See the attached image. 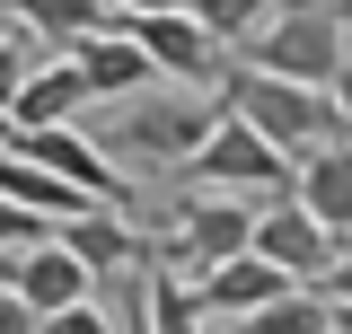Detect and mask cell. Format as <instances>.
Masks as SVG:
<instances>
[{
	"label": "cell",
	"instance_id": "cell-1",
	"mask_svg": "<svg viewBox=\"0 0 352 334\" xmlns=\"http://www.w3.org/2000/svg\"><path fill=\"white\" fill-rule=\"evenodd\" d=\"M220 124V88H141L124 106H97V150L106 167H150V176H176V167L203 150V132Z\"/></svg>",
	"mask_w": 352,
	"mask_h": 334
},
{
	"label": "cell",
	"instance_id": "cell-2",
	"mask_svg": "<svg viewBox=\"0 0 352 334\" xmlns=\"http://www.w3.org/2000/svg\"><path fill=\"white\" fill-rule=\"evenodd\" d=\"M220 115H238V124L256 132V141H273L291 167H300L308 150H335V141H352L326 88L264 80V71H247V62H229V71H220Z\"/></svg>",
	"mask_w": 352,
	"mask_h": 334
},
{
	"label": "cell",
	"instance_id": "cell-3",
	"mask_svg": "<svg viewBox=\"0 0 352 334\" xmlns=\"http://www.w3.org/2000/svg\"><path fill=\"white\" fill-rule=\"evenodd\" d=\"M238 53H247V71L291 80V88H335L344 80V27L326 18V0H282Z\"/></svg>",
	"mask_w": 352,
	"mask_h": 334
},
{
	"label": "cell",
	"instance_id": "cell-4",
	"mask_svg": "<svg viewBox=\"0 0 352 334\" xmlns=\"http://www.w3.org/2000/svg\"><path fill=\"white\" fill-rule=\"evenodd\" d=\"M247 229H256V203H229V194H176V203H168V229L150 238V273L203 282L212 264L247 255Z\"/></svg>",
	"mask_w": 352,
	"mask_h": 334
},
{
	"label": "cell",
	"instance_id": "cell-5",
	"mask_svg": "<svg viewBox=\"0 0 352 334\" xmlns=\"http://www.w3.org/2000/svg\"><path fill=\"white\" fill-rule=\"evenodd\" d=\"M176 176H185V194H229V203H282L291 194V159L273 141H256L238 115H220L203 132V150L176 167Z\"/></svg>",
	"mask_w": 352,
	"mask_h": 334
},
{
	"label": "cell",
	"instance_id": "cell-6",
	"mask_svg": "<svg viewBox=\"0 0 352 334\" xmlns=\"http://www.w3.org/2000/svg\"><path fill=\"white\" fill-rule=\"evenodd\" d=\"M247 255H256V264H273L291 291H317V282H326V264H335V238H326V229H317V220L282 194V203H256Z\"/></svg>",
	"mask_w": 352,
	"mask_h": 334
},
{
	"label": "cell",
	"instance_id": "cell-7",
	"mask_svg": "<svg viewBox=\"0 0 352 334\" xmlns=\"http://www.w3.org/2000/svg\"><path fill=\"white\" fill-rule=\"evenodd\" d=\"M115 27L141 44V62H150L168 88H220V71H229V53H220L185 9H168V18H115Z\"/></svg>",
	"mask_w": 352,
	"mask_h": 334
},
{
	"label": "cell",
	"instance_id": "cell-8",
	"mask_svg": "<svg viewBox=\"0 0 352 334\" xmlns=\"http://www.w3.org/2000/svg\"><path fill=\"white\" fill-rule=\"evenodd\" d=\"M53 247L71 255L88 282H124V273L150 264V238L132 229L124 211H71V220H53Z\"/></svg>",
	"mask_w": 352,
	"mask_h": 334
},
{
	"label": "cell",
	"instance_id": "cell-9",
	"mask_svg": "<svg viewBox=\"0 0 352 334\" xmlns=\"http://www.w3.org/2000/svg\"><path fill=\"white\" fill-rule=\"evenodd\" d=\"M71 71H80L88 106H124V97H141V88H159V71L141 62V44L124 36V27H106V36H80L71 53H62Z\"/></svg>",
	"mask_w": 352,
	"mask_h": 334
},
{
	"label": "cell",
	"instance_id": "cell-10",
	"mask_svg": "<svg viewBox=\"0 0 352 334\" xmlns=\"http://www.w3.org/2000/svg\"><path fill=\"white\" fill-rule=\"evenodd\" d=\"M291 203L335 238V255L352 247V141H335V150H308L300 167H291Z\"/></svg>",
	"mask_w": 352,
	"mask_h": 334
},
{
	"label": "cell",
	"instance_id": "cell-11",
	"mask_svg": "<svg viewBox=\"0 0 352 334\" xmlns=\"http://www.w3.org/2000/svg\"><path fill=\"white\" fill-rule=\"evenodd\" d=\"M80 115H88L80 71H71L62 53H44L36 71L18 80V97H9V124H0V132H62V124H80Z\"/></svg>",
	"mask_w": 352,
	"mask_h": 334
},
{
	"label": "cell",
	"instance_id": "cell-12",
	"mask_svg": "<svg viewBox=\"0 0 352 334\" xmlns=\"http://www.w3.org/2000/svg\"><path fill=\"white\" fill-rule=\"evenodd\" d=\"M0 282L27 299L36 317H62V308L97 299V282H88V273H80V264H71L62 247H53V238H44V247H27V255H9V273H0Z\"/></svg>",
	"mask_w": 352,
	"mask_h": 334
},
{
	"label": "cell",
	"instance_id": "cell-13",
	"mask_svg": "<svg viewBox=\"0 0 352 334\" xmlns=\"http://www.w3.org/2000/svg\"><path fill=\"white\" fill-rule=\"evenodd\" d=\"M194 291V308H203V326H229V317H247V308H264V299H282L291 282L273 273V264H256V255H229V264H212L203 282H185Z\"/></svg>",
	"mask_w": 352,
	"mask_h": 334
},
{
	"label": "cell",
	"instance_id": "cell-14",
	"mask_svg": "<svg viewBox=\"0 0 352 334\" xmlns=\"http://www.w3.org/2000/svg\"><path fill=\"white\" fill-rule=\"evenodd\" d=\"M9 9H18V27H27L36 53H71L80 36H106L115 27L106 0H9Z\"/></svg>",
	"mask_w": 352,
	"mask_h": 334
},
{
	"label": "cell",
	"instance_id": "cell-15",
	"mask_svg": "<svg viewBox=\"0 0 352 334\" xmlns=\"http://www.w3.org/2000/svg\"><path fill=\"white\" fill-rule=\"evenodd\" d=\"M203 334H335V326H326V299L317 291H282L264 308H247V317H229V326H203Z\"/></svg>",
	"mask_w": 352,
	"mask_h": 334
},
{
	"label": "cell",
	"instance_id": "cell-16",
	"mask_svg": "<svg viewBox=\"0 0 352 334\" xmlns=\"http://www.w3.org/2000/svg\"><path fill=\"white\" fill-rule=\"evenodd\" d=\"M185 18H194V27H203L220 53H238V44H247L264 18H273V0H185Z\"/></svg>",
	"mask_w": 352,
	"mask_h": 334
},
{
	"label": "cell",
	"instance_id": "cell-17",
	"mask_svg": "<svg viewBox=\"0 0 352 334\" xmlns=\"http://www.w3.org/2000/svg\"><path fill=\"white\" fill-rule=\"evenodd\" d=\"M36 62H44V53L27 36H0V124H9V97H18V80H27Z\"/></svg>",
	"mask_w": 352,
	"mask_h": 334
},
{
	"label": "cell",
	"instance_id": "cell-18",
	"mask_svg": "<svg viewBox=\"0 0 352 334\" xmlns=\"http://www.w3.org/2000/svg\"><path fill=\"white\" fill-rule=\"evenodd\" d=\"M53 238V220H36V211H18V203H0V255H27Z\"/></svg>",
	"mask_w": 352,
	"mask_h": 334
},
{
	"label": "cell",
	"instance_id": "cell-19",
	"mask_svg": "<svg viewBox=\"0 0 352 334\" xmlns=\"http://www.w3.org/2000/svg\"><path fill=\"white\" fill-rule=\"evenodd\" d=\"M44 334H115V317H106L97 299H80V308H62V317H44Z\"/></svg>",
	"mask_w": 352,
	"mask_h": 334
},
{
	"label": "cell",
	"instance_id": "cell-20",
	"mask_svg": "<svg viewBox=\"0 0 352 334\" xmlns=\"http://www.w3.org/2000/svg\"><path fill=\"white\" fill-rule=\"evenodd\" d=\"M0 334H44V317H36L18 291H9V282H0Z\"/></svg>",
	"mask_w": 352,
	"mask_h": 334
},
{
	"label": "cell",
	"instance_id": "cell-21",
	"mask_svg": "<svg viewBox=\"0 0 352 334\" xmlns=\"http://www.w3.org/2000/svg\"><path fill=\"white\" fill-rule=\"evenodd\" d=\"M317 299H326V308H344V299H352V247L335 255V264H326V282H317Z\"/></svg>",
	"mask_w": 352,
	"mask_h": 334
},
{
	"label": "cell",
	"instance_id": "cell-22",
	"mask_svg": "<svg viewBox=\"0 0 352 334\" xmlns=\"http://www.w3.org/2000/svg\"><path fill=\"white\" fill-rule=\"evenodd\" d=\"M168 9H185V0H106V18H168Z\"/></svg>",
	"mask_w": 352,
	"mask_h": 334
},
{
	"label": "cell",
	"instance_id": "cell-23",
	"mask_svg": "<svg viewBox=\"0 0 352 334\" xmlns=\"http://www.w3.org/2000/svg\"><path fill=\"white\" fill-rule=\"evenodd\" d=\"M326 97H335V115H344V132H352V71H344L335 88H326Z\"/></svg>",
	"mask_w": 352,
	"mask_h": 334
},
{
	"label": "cell",
	"instance_id": "cell-24",
	"mask_svg": "<svg viewBox=\"0 0 352 334\" xmlns=\"http://www.w3.org/2000/svg\"><path fill=\"white\" fill-rule=\"evenodd\" d=\"M326 326H335V334H352V299H344V308H326Z\"/></svg>",
	"mask_w": 352,
	"mask_h": 334
},
{
	"label": "cell",
	"instance_id": "cell-25",
	"mask_svg": "<svg viewBox=\"0 0 352 334\" xmlns=\"http://www.w3.org/2000/svg\"><path fill=\"white\" fill-rule=\"evenodd\" d=\"M344 71H352V27H344Z\"/></svg>",
	"mask_w": 352,
	"mask_h": 334
},
{
	"label": "cell",
	"instance_id": "cell-26",
	"mask_svg": "<svg viewBox=\"0 0 352 334\" xmlns=\"http://www.w3.org/2000/svg\"><path fill=\"white\" fill-rule=\"evenodd\" d=\"M0 273H9V255H0Z\"/></svg>",
	"mask_w": 352,
	"mask_h": 334
}]
</instances>
